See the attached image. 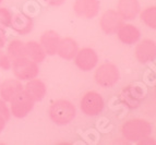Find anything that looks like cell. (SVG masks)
I'll return each instance as SVG.
<instances>
[{
  "mask_svg": "<svg viewBox=\"0 0 156 145\" xmlns=\"http://www.w3.org/2000/svg\"><path fill=\"white\" fill-rule=\"evenodd\" d=\"M13 74L20 81H30L38 76V63L32 61L27 57H22L11 62Z\"/></svg>",
  "mask_w": 156,
  "mask_h": 145,
  "instance_id": "obj_4",
  "label": "cell"
},
{
  "mask_svg": "<svg viewBox=\"0 0 156 145\" xmlns=\"http://www.w3.org/2000/svg\"><path fill=\"white\" fill-rule=\"evenodd\" d=\"M138 144H155V139L151 137V135H150V136L145 137L143 140H141Z\"/></svg>",
  "mask_w": 156,
  "mask_h": 145,
  "instance_id": "obj_27",
  "label": "cell"
},
{
  "mask_svg": "<svg viewBox=\"0 0 156 145\" xmlns=\"http://www.w3.org/2000/svg\"><path fill=\"white\" fill-rule=\"evenodd\" d=\"M105 101L103 96L95 91L85 93L80 101L81 111L87 117H96L103 112Z\"/></svg>",
  "mask_w": 156,
  "mask_h": 145,
  "instance_id": "obj_5",
  "label": "cell"
},
{
  "mask_svg": "<svg viewBox=\"0 0 156 145\" xmlns=\"http://www.w3.org/2000/svg\"><path fill=\"white\" fill-rule=\"evenodd\" d=\"M60 41L59 34L56 31H46L42 34L41 39H39V44L42 45L43 49L46 52L47 56H55L57 54L58 45Z\"/></svg>",
  "mask_w": 156,
  "mask_h": 145,
  "instance_id": "obj_17",
  "label": "cell"
},
{
  "mask_svg": "<svg viewBox=\"0 0 156 145\" xmlns=\"http://www.w3.org/2000/svg\"><path fill=\"white\" fill-rule=\"evenodd\" d=\"M23 91L36 103V101H41L44 99L47 93V87L42 80L35 78L26 81V84L23 85Z\"/></svg>",
  "mask_w": 156,
  "mask_h": 145,
  "instance_id": "obj_16",
  "label": "cell"
},
{
  "mask_svg": "<svg viewBox=\"0 0 156 145\" xmlns=\"http://www.w3.org/2000/svg\"><path fill=\"white\" fill-rule=\"evenodd\" d=\"M7 122H8V121H7V120L3 118V117L0 116V133L2 132L3 129L5 128V123H7Z\"/></svg>",
  "mask_w": 156,
  "mask_h": 145,
  "instance_id": "obj_28",
  "label": "cell"
},
{
  "mask_svg": "<svg viewBox=\"0 0 156 145\" xmlns=\"http://www.w3.org/2000/svg\"><path fill=\"white\" fill-rule=\"evenodd\" d=\"M79 49L80 48H79V44L76 43V41H74L71 37H63V38H60L57 55L65 60H73Z\"/></svg>",
  "mask_w": 156,
  "mask_h": 145,
  "instance_id": "obj_18",
  "label": "cell"
},
{
  "mask_svg": "<svg viewBox=\"0 0 156 145\" xmlns=\"http://www.w3.org/2000/svg\"><path fill=\"white\" fill-rule=\"evenodd\" d=\"M7 55L11 62L25 57V43L20 39H12L7 46Z\"/></svg>",
  "mask_w": 156,
  "mask_h": 145,
  "instance_id": "obj_20",
  "label": "cell"
},
{
  "mask_svg": "<svg viewBox=\"0 0 156 145\" xmlns=\"http://www.w3.org/2000/svg\"><path fill=\"white\" fill-rule=\"evenodd\" d=\"M146 91L139 84H130L120 92L119 99L129 109H135L145 99Z\"/></svg>",
  "mask_w": 156,
  "mask_h": 145,
  "instance_id": "obj_6",
  "label": "cell"
},
{
  "mask_svg": "<svg viewBox=\"0 0 156 145\" xmlns=\"http://www.w3.org/2000/svg\"><path fill=\"white\" fill-rule=\"evenodd\" d=\"M11 19H12L11 11L5 7H0V27L5 30L10 27Z\"/></svg>",
  "mask_w": 156,
  "mask_h": 145,
  "instance_id": "obj_22",
  "label": "cell"
},
{
  "mask_svg": "<svg viewBox=\"0 0 156 145\" xmlns=\"http://www.w3.org/2000/svg\"><path fill=\"white\" fill-rule=\"evenodd\" d=\"M123 23H125V20L120 16L117 10H112V9L105 11L99 19V26L101 31L107 35L116 34Z\"/></svg>",
  "mask_w": 156,
  "mask_h": 145,
  "instance_id": "obj_9",
  "label": "cell"
},
{
  "mask_svg": "<svg viewBox=\"0 0 156 145\" xmlns=\"http://www.w3.org/2000/svg\"><path fill=\"white\" fill-rule=\"evenodd\" d=\"M46 52L43 49L42 45L38 41H29L25 43V57L31 59L32 61L41 63L46 58Z\"/></svg>",
  "mask_w": 156,
  "mask_h": 145,
  "instance_id": "obj_19",
  "label": "cell"
},
{
  "mask_svg": "<svg viewBox=\"0 0 156 145\" xmlns=\"http://www.w3.org/2000/svg\"><path fill=\"white\" fill-rule=\"evenodd\" d=\"M42 1L48 5H52V7H59L66 2V0H42Z\"/></svg>",
  "mask_w": 156,
  "mask_h": 145,
  "instance_id": "obj_26",
  "label": "cell"
},
{
  "mask_svg": "<svg viewBox=\"0 0 156 145\" xmlns=\"http://www.w3.org/2000/svg\"><path fill=\"white\" fill-rule=\"evenodd\" d=\"M121 134L128 142L139 143L152 134V126L144 119H131L121 126Z\"/></svg>",
  "mask_w": 156,
  "mask_h": 145,
  "instance_id": "obj_1",
  "label": "cell"
},
{
  "mask_svg": "<svg viewBox=\"0 0 156 145\" xmlns=\"http://www.w3.org/2000/svg\"><path fill=\"white\" fill-rule=\"evenodd\" d=\"M135 58L141 63H148L154 61L156 56V45L153 39H143L138 41L135 47Z\"/></svg>",
  "mask_w": 156,
  "mask_h": 145,
  "instance_id": "obj_11",
  "label": "cell"
},
{
  "mask_svg": "<svg viewBox=\"0 0 156 145\" xmlns=\"http://www.w3.org/2000/svg\"><path fill=\"white\" fill-rule=\"evenodd\" d=\"M141 5L139 0H119L117 3V12L125 21H132L139 16Z\"/></svg>",
  "mask_w": 156,
  "mask_h": 145,
  "instance_id": "obj_13",
  "label": "cell"
},
{
  "mask_svg": "<svg viewBox=\"0 0 156 145\" xmlns=\"http://www.w3.org/2000/svg\"><path fill=\"white\" fill-rule=\"evenodd\" d=\"M0 116L3 117L7 121H9L10 116H11L10 108H9V106L7 105V103H5L2 98H0Z\"/></svg>",
  "mask_w": 156,
  "mask_h": 145,
  "instance_id": "obj_24",
  "label": "cell"
},
{
  "mask_svg": "<svg viewBox=\"0 0 156 145\" xmlns=\"http://www.w3.org/2000/svg\"><path fill=\"white\" fill-rule=\"evenodd\" d=\"M116 34L119 41L126 45H134L141 38L140 30L131 23H123Z\"/></svg>",
  "mask_w": 156,
  "mask_h": 145,
  "instance_id": "obj_15",
  "label": "cell"
},
{
  "mask_svg": "<svg viewBox=\"0 0 156 145\" xmlns=\"http://www.w3.org/2000/svg\"><path fill=\"white\" fill-rule=\"evenodd\" d=\"M73 60L80 70L89 72L91 70H94L98 65V55L93 48L85 47V48L79 49Z\"/></svg>",
  "mask_w": 156,
  "mask_h": 145,
  "instance_id": "obj_8",
  "label": "cell"
},
{
  "mask_svg": "<svg viewBox=\"0 0 156 145\" xmlns=\"http://www.w3.org/2000/svg\"><path fill=\"white\" fill-rule=\"evenodd\" d=\"M0 69L7 71L11 69V61L9 59L7 52H5L2 49H0Z\"/></svg>",
  "mask_w": 156,
  "mask_h": 145,
  "instance_id": "obj_23",
  "label": "cell"
},
{
  "mask_svg": "<svg viewBox=\"0 0 156 145\" xmlns=\"http://www.w3.org/2000/svg\"><path fill=\"white\" fill-rule=\"evenodd\" d=\"M99 8V0H76L73 5V10L76 16L83 19H93L97 16Z\"/></svg>",
  "mask_w": 156,
  "mask_h": 145,
  "instance_id": "obj_10",
  "label": "cell"
},
{
  "mask_svg": "<svg viewBox=\"0 0 156 145\" xmlns=\"http://www.w3.org/2000/svg\"><path fill=\"white\" fill-rule=\"evenodd\" d=\"M5 44H7V33H5V29L0 27V49H2Z\"/></svg>",
  "mask_w": 156,
  "mask_h": 145,
  "instance_id": "obj_25",
  "label": "cell"
},
{
  "mask_svg": "<svg viewBox=\"0 0 156 145\" xmlns=\"http://www.w3.org/2000/svg\"><path fill=\"white\" fill-rule=\"evenodd\" d=\"M33 27V19L30 16L23 12H18L16 14H12L10 29H12L19 35H27L32 32Z\"/></svg>",
  "mask_w": 156,
  "mask_h": 145,
  "instance_id": "obj_12",
  "label": "cell"
},
{
  "mask_svg": "<svg viewBox=\"0 0 156 145\" xmlns=\"http://www.w3.org/2000/svg\"><path fill=\"white\" fill-rule=\"evenodd\" d=\"M94 80L101 87L110 88L119 82L120 71L116 65L110 62H105L95 70Z\"/></svg>",
  "mask_w": 156,
  "mask_h": 145,
  "instance_id": "obj_3",
  "label": "cell"
},
{
  "mask_svg": "<svg viewBox=\"0 0 156 145\" xmlns=\"http://www.w3.org/2000/svg\"><path fill=\"white\" fill-rule=\"evenodd\" d=\"M22 91L23 84L22 81L18 79H7L0 83V98H2L5 103H10L11 99Z\"/></svg>",
  "mask_w": 156,
  "mask_h": 145,
  "instance_id": "obj_14",
  "label": "cell"
},
{
  "mask_svg": "<svg viewBox=\"0 0 156 145\" xmlns=\"http://www.w3.org/2000/svg\"><path fill=\"white\" fill-rule=\"evenodd\" d=\"M49 118L57 126H67L71 123L76 116V108L67 99H58L50 105L48 109Z\"/></svg>",
  "mask_w": 156,
  "mask_h": 145,
  "instance_id": "obj_2",
  "label": "cell"
},
{
  "mask_svg": "<svg viewBox=\"0 0 156 145\" xmlns=\"http://www.w3.org/2000/svg\"><path fill=\"white\" fill-rule=\"evenodd\" d=\"M140 19L141 21L150 29H156V7H147L143 11H140Z\"/></svg>",
  "mask_w": 156,
  "mask_h": 145,
  "instance_id": "obj_21",
  "label": "cell"
},
{
  "mask_svg": "<svg viewBox=\"0 0 156 145\" xmlns=\"http://www.w3.org/2000/svg\"><path fill=\"white\" fill-rule=\"evenodd\" d=\"M34 104L35 101L25 92L22 91L11 99L9 108L13 117L22 119L32 111V109L34 108Z\"/></svg>",
  "mask_w": 156,
  "mask_h": 145,
  "instance_id": "obj_7",
  "label": "cell"
},
{
  "mask_svg": "<svg viewBox=\"0 0 156 145\" xmlns=\"http://www.w3.org/2000/svg\"><path fill=\"white\" fill-rule=\"evenodd\" d=\"M2 1H3V0H0V3H1V2H2Z\"/></svg>",
  "mask_w": 156,
  "mask_h": 145,
  "instance_id": "obj_29",
  "label": "cell"
}]
</instances>
